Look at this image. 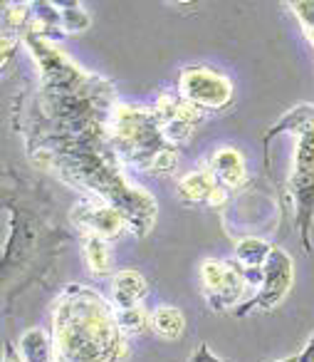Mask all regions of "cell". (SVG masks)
<instances>
[{"label": "cell", "instance_id": "5", "mask_svg": "<svg viewBox=\"0 0 314 362\" xmlns=\"http://www.w3.org/2000/svg\"><path fill=\"white\" fill-rule=\"evenodd\" d=\"M72 221H77V226L82 228H92L97 236H116L121 231L124 216L119 214V209L111 206H77L72 211Z\"/></svg>", "mask_w": 314, "mask_h": 362}, {"label": "cell", "instance_id": "18", "mask_svg": "<svg viewBox=\"0 0 314 362\" xmlns=\"http://www.w3.org/2000/svg\"><path fill=\"white\" fill-rule=\"evenodd\" d=\"M6 362H13V360H11V357H8V360H6ZM16 362H18V360H16Z\"/></svg>", "mask_w": 314, "mask_h": 362}, {"label": "cell", "instance_id": "9", "mask_svg": "<svg viewBox=\"0 0 314 362\" xmlns=\"http://www.w3.org/2000/svg\"><path fill=\"white\" fill-rule=\"evenodd\" d=\"M215 189V181L210 174L205 171H198V174H191L181 181L179 194L186 199V202H200V199H208Z\"/></svg>", "mask_w": 314, "mask_h": 362}, {"label": "cell", "instance_id": "2", "mask_svg": "<svg viewBox=\"0 0 314 362\" xmlns=\"http://www.w3.org/2000/svg\"><path fill=\"white\" fill-rule=\"evenodd\" d=\"M181 90L188 97L191 105L198 107H223L230 100V85L215 72L203 67H188L181 75Z\"/></svg>", "mask_w": 314, "mask_h": 362}, {"label": "cell", "instance_id": "15", "mask_svg": "<svg viewBox=\"0 0 314 362\" xmlns=\"http://www.w3.org/2000/svg\"><path fill=\"white\" fill-rule=\"evenodd\" d=\"M191 362H225V360H218V357H213L208 352V345H200L198 350H195V355L191 357Z\"/></svg>", "mask_w": 314, "mask_h": 362}, {"label": "cell", "instance_id": "1", "mask_svg": "<svg viewBox=\"0 0 314 362\" xmlns=\"http://www.w3.org/2000/svg\"><path fill=\"white\" fill-rule=\"evenodd\" d=\"M75 300L57 313V362H109L116 330L99 298L72 288Z\"/></svg>", "mask_w": 314, "mask_h": 362}, {"label": "cell", "instance_id": "8", "mask_svg": "<svg viewBox=\"0 0 314 362\" xmlns=\"http://www.w3.org/2000/svg\"><path fill=\"white\" fill-rule=\"evenodd\" d=\"M151 322H154V330L166 340H176L183 332V315H181L179 308H159L154 313V317H151Z\"/></svg>", "mask_w": 314, "mask_h": 362}, {"label": "cell", "instance_id": "14", "mask_svg": "<svg viewBox=\"0 0 314 362\" xmlns=\"http://www.w3.org/2000/svg\"><path fill=\"white\" fill-rule=\"evenodd\" d=\"M294 13L299 16V21L307 28V35L314 40V3H294Z\"/></svg>", "mask_w": 314, "mask_h": 362}, {"label": "cell", "instance_id": "7", "mask_svg": "<svg viewBox=\"0 0 314 362\" xmlns=\"http://www.w3.org/2000/svg\"><path fill=\"white\" fill-rule=\"evenodd\" d=\"M213 166H215V176L223 181L225 187H238L243 181V159L235 149H223L213 156Z\"/></svg>", "mask_w": 314, "mask_h": 362}, {"label": "cell", "instance_id": "16", "mask_svg": "<svg viewBox=\"0 0 314 362\" xmlns=\"http://www.w3.org/2000/svg\"><path fill=\"white\" fill-rule=\"evenodd\" d=\"M299 362H314V337L309 340V345L304 347L302 355H299Z\"/></svg>", "mask_w": 314, "mask_h": 362}, {"label": "cell", "instance_id": "17", "mask_svg": "<svg viewBox=\"0 0 314 362\" xmlns=\"http://www.w3.org/2000/svg\"><path fill=\"white\" fill-rule=\"evenodd\" d=\"M282 362H299V355L297 357H287V360H282Z\"/></svg>", "mask_w": 314, "mask_h": 362}, {"label": "cell", "instance_id": "13", "mask_svg": "<svg viewBox=\"0 0 314 362\" xmlns=\"http://www.w3.org/2000/svg\"><path fill=\"white\" fill-rule=\"evenodd\" d=\"M116 322H119V327H124V330L139 332L146 322V315L141 313V308H121V310L116 313Z\"/></svg>", "mask_w": 314, "mask_h": 362}, {"label": "cell", "instance_id": "4", "mask_svg": "<svg viewBox=\"0 0 314 362\" xmlns=\"http://www.w3.org/2000/svg\"><path fill=\"white\" fill-rule=\"evenodd\" d=\"M289 194L294 199V223L302 233L304 251H312L309 228L314 218V169H294L289 176Z\"/></svg>", "mask_w": 314, "mask_h": 362}, {"label": "cell", "instance_id": "11", "mask_svg": "<svg viewBox=\"0 0 314 362\" xmlns=\"http://www.w3.org/2000/svg\"><path fill=\"white\" fill-rule=\"evenodd\" d=\"M23 355L28 357V362H45L47 355H50V347H47V340L40 330H30L23 335L20 340Z\"/></svg>", "mask_w": 314, "mask_h": 362}, {"label": "cell", "instance_id": "6", "mask_svg": "<svg viewBox=\"0 0 314 362\" xmlns=\"http://www.w3.org/2000/svg\"><path fill=\"white\" fill-rule=\"evenodd\" d=\"M144 293L146 281L141 278V273L124 271L114 278V303L119 308H134L144 298Z\"/></svg>", "mask_w": 314, "mask_h": 362}, {"label": "cell", "instance_id": "10", "mask_svg": "<svg viewBox=\"0 0 314 362\" xmlns=\"http://www.w3.org/2000/svg\"><path fill=\"white\" fill-rule=\"evenodd\" d=\"M270 253H272V248L265 241H258V238H245L235 248V256L245 268H258L260 263H267Z\"/></svg>", "mask_w": 314, "mask_h": 362}, {"label": "cell", "instance_id": "3", "mask_svg": "<svg viewBox=\"0 0 314 362\" xmlns=\"http://www.w3.org/2000/svg\"><path fill=\"white\" fill-rule=\"evenodd\" d=\"M289 283H292V261L284 256L279 248H272L267 263H265V288L255 300H250L238 315H243L250 308H272L282 300V296L287 293Z\"/></svg>", "mask_w": 314, "mask_h": 362}, {"label": "cell", "instance_id": "12", "mask_svg": "<svg viewBox=\"0 0 314 362\" xmlns=\"http://www.w3.org/2000/svg\"><path fill=\"white\" fill-rule=\"evenodd\" d=\"M87 261H90V266L95 268V271L104 273L109 271V248H107V243L102 241V236H90L87 238Z\"/></svg>", "mask_w": 314, "mask_h": 362}]
</instances>
